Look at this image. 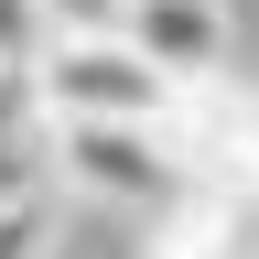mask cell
<instances>
[{"mask_svg": "<svg viewBox=\"0 0 259 259\" xmlns=\"http://www.w3.org/2000/svg\"><path fill=\"white\" fill-rule=\"evenodd\" d=\"M162 141H173L184 184H216V194H259V76H194L173 97V119H162Z\"/></svg>", "mask_w": 259, "mask_h": 259, "instance_id": "cell-2", "label": "cell"}, {"mask_svg": "<svg viewBox=\"0 0 259 259\" xmlns=\"http://www.w3.org/2000/svg\"><path fill=\"white\" fill-rule=\"evenodd\" d=\"M130 44H141L173 87H194V76H227L238 22H227V0H130Z\"/></svg>", "mask_w": 259, "mask_h": 259, "instance_id": "cell-4", "label": "cell"}, {"mask_svg": "<svg viewBox=\"0 0 259 259\" xmlns=\"http://www.w3.org/2000/svg\"><path fill=\"white\" fill-rule=\"evenodd\" d=\"M32 76H44L54 130H162L173 97H184L130 32H54V44L32 54Z\"/></svg>", "mask_w": 259, "mask_h": 259, "instance_id": "cell-1", "label": "cell"}, {"mask_svg": "<svg viewBox=\"0 0 259 259\" xmlns=\"http://www.w3.org/2000/svg\"><path fill=\"white\" fill-rule=\"evenodd\" d=\"M54 184L151 227V216L184 194V162H173L162 130H54Z\"/></svg>", "mask_w": 259, "mask_h": 259, "instance_id": "cell-3", "label": "cell"}, {"mask_svg": "<svg viewBox=\"0 0 259 259\" xmlns=\"http://www.w3.org/2000/svg\"><path fill=\"white\" fill-rule=\"evenodd\" d=\"M54 32H130V0H44Z\"/></svg>", "mask_w": 259, "mask_h": 259, "instance_id": "cell-9", "label": "cell"}, {"mask_svg": "<svg viewBox=\"0 0 259 259\" xmlns=\"http://www.w3.org/2000/svg\"><path fill=\"white\" fill-rule=\"evenodd\" d=\"M22 194H54V108L32 54L0 65V205H22Z\"/></svg>", "mask_w": 259, "mask_h": 259, "instance_id": "cell-6", "label": "cell"}, {"mask_svg": "<svg viewBox=\"0 0 259 259\" xmlns=\"http://www.w3.org/2000/svg\"><path fill=\"white\" fill-rule=\"evenodd\" d=\"M44 248H54V194L0 205V259H44Z\"/></svg>", "mask_w": 259, "mask_h": 259, "instance_id": "cell-7", "label": "cell"}, {"mask_svg": "<svg viewBox=\"0 0 259 259\" xmlns=\"http://www.w3.org/2000/svg\"><path fill=\"white\" fill-rule=\"evenodd\" d=\"M44 44H54L44 0H0V65H22V54H44Z\"/></svg>", "mask_w": 259, "mask_h": 259, "instance_id": "cell-8", "label": "cell"}, {"mask_svg": "<svg viewBox=\"0 0 259 259\" xmlns=\"http://www.w3.org/2000/svg\"><path fill=\"white\" fill-rule=\"evenodd\" d=\"M151 259H259V194H216V184H184L173 205L151 216Z\"/></svg>", "mask_w": 259, "mask_h": 259, "instance_id": "cell-5", "label": "cell"}]
</instances>
